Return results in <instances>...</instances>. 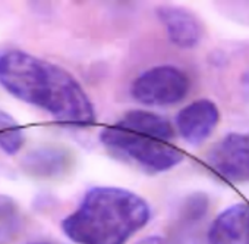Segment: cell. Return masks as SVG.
<instances>
[{
  "label": "cell",
  "instance_id": "cell-1",
  "mask_svg": "<svg viewBox=\"0 0 249 244\" xmlns=\"http://www.w3.org/2000/svg\"><path fill=\"white\" fill-rule=\"evenodd\" d=\"M0 85L60 124L79 128L95 124L92 102L78 80L43 58L18 49L0 53Z\"/></svg>",
  "mask_w": 249,
  "mask_h": 244
},
{
  "label": "cell",
  "instance_id": "cell-2",
  "mask_svg": "<svg viewBox=\"0 0 249 244\" xmlns=\"http://www.w3.org/2000/svg\"><path fill=\"white\" fill-rule=\"evenodd\" d=\"M148 203L120 187H92L73 213L62 222L65 235L76 244H126L150 221Z\"/></svg>",
  "mask_w": 249,
  "mask_h": 244
},
{
  "label": "cell",
  "instance_id": "cell-3",
  "mask_svg": "<svg viewBox=\"0 0 249 244\" xmlns=\"http://www.w3.org/2000/svg\"><path fill=\"white\" fill-rule=\"evenodd\" d=\"M173 137L175 130L164 116L141 109L124 113L100 133L106 149L151 172H166L183 161Z\"/></svg>",
  "mask_w": 249,
  "mask_h": 244
},
{
  "label": "cell",
  "instance_id": "cell-4",
  "mask_svg": "<svg viewBox=\"0 0 249 244\" xmlns=\"http://www.w3.org/2000/svg\"><path fill=\"white\" fill-rule=\"evenodd\" d=\"M188 75L173 65H160L144 71L132 84V97L145 106H172L189 91Z\"/></svg>",
  "mask_w": 249,
  "mask_h": 244
},
{
  "label": "cell",
  "instance_id": "cell-5",
  "mask_svg": "<svg viewBox=\"0 0 249 244\" xmlns=\"http://www.w3.org/2000/svg\"><path fill=\"white\" fill-rule=\"evenodd\" d=\"M207 163L231 183L249 181V133H230L211 147Z\"/></svg>",
  "mask_w": 249,
  "mask_h": 244
},
{
  "label": "cell",
  "instance_id": "cell-6",
  "mask_svg": "<svg viewBox=\"0 0 249 244\" xmlns=\"http://www.w3.org/2000/svg\"><path fill=\"white\" fill-rule=\"evenodd\" d=\"M220 112L214 102L201 99L179 110L176 128L179 136L191 146L202 144L215 130Z\"/></svg>",
  "mask_w": 249,
  "mask_h": 244
},
{
  "label": "cell",
  "instance_id": "cell-7",
  "mask_svg": "<svg viewBox=\"0 0 249 244\" xmlns=\"http://www.w3.org/2000/svg\"><path fill=\"white\" fill-rule=\"evenodd\" d=\"M210 244H249V204L236 203L224 209L208 229Z\"/></svg>",
  "mask_w": 249,
  "mask_h": 244
},
{
  "label": "cell",
  "instance_id": "cell-8",
  "mask_svg": "<svg viewBox=\"0 0 249 244\" xmlns=\"http://www.w3.org/2000/svg\"><path fill=\"white\" fill-rule=\"evenodd\" d=\"M157 17L163 24L169 40L180 49H194L202 37L199 20L188 9L178 6H161Z\"/></svg>",
  "mask_w": 249,
  "mask_h": 244
},
{
  "label": "cell",
  "instance_id": "cell-9",
  "mask_svg": "<svg viewBox=\"0 0 249 244\" xmlns=\"http://www.w3.org/2000/svg\"><path fill=\"white\" fill-rule=\"evenodd\" d=\"M65 165V156L54 149H38L22 159V168L34 177H53Z\"/></svg>",
  "mask_w": 249,
  "mask_h": 244
},
{
  "label": "cell",
  "instance_id": "cell-10",
  "mask_svg": "<svg viewBox=\"0 0 249 244\" xmlns=\"http://www.w3.org/2000/svg\"><path fill=\"white\" fill-rule=\"evenodd\" d=\"M25 144V131L17 119L0 109V150L9 156H15Z\"/></svg>",
  "mask_w": 249,
  "mask_h": 244
},
{
  "label": "cell",
  "instance_id": "cell-11",
  "mask_svg": "<svg viewBox=\"0 0 249 244\" xmlns=\"http://www.w3.org/2000/svg\"><path fill=\"white\" fill-rule=\"evenodd\" d=\"M22 226V216L18 204L5 196H0V244H9L17 238Z\"/></svg>",
  "mask_w": 249,
  "mask_h": 244
},
{
  "label": "cell",
  "instance_id": "cell-12",
  "mask_svg": "<svg viewBox=\"0 0 249 244\" xmlns=\"http://www.w3.org/2000/svg\"><path fill=\"white\" fill-rule=\"evenodd\" d=\"M137 244H167L161 237H157V235H150V237H145L142 240H140Z\"/></svg>",
  "mask_w": 249,
  "mask_h": 244
},
{
  "label": "cell",
  "instance_id": "cell-13",
  "mask_svg": "<svg viewBox=\"0 0 249 244\" xmlns=\"http://www.w3.org/2000/svg\"><path fill=\"white\" fill-rule=\"evenodd\" d=\"M28 244H53V243H47V241H34V243H28Z\"/></svg>",
  "mask_w": 249,
  "mask_h": 244
}]
</instances>
